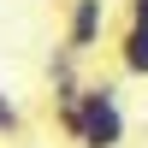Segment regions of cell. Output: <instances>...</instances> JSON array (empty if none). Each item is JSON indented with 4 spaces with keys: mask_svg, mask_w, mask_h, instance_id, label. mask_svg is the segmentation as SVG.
I'll return each instance as SVG.
<instances>
[{
    "mask_svg": "<svg viewBox=\"0 0 148 148\" xmlns=\"http://www.w3.org/2000/svg\"><path fill=\"white\" fill-rule=\"evenodd\" d=\"M113 53H119V71H125V77H148V24H130L125 18Z\"/></svg>",
    "mask_w": 148,
    "mask_h": 148,
    "instance_id": "3957f363",
    "label": "cell"
},
{
    "mask_svg": "<svg viewBox=\"0 0 148 148\" xmlns=\"http://www.w3.org/2000/svg\"><path fill=\"white\" fill-rule=\"evenodd\" d=\"M77 148H125V101L113 83H83L77 101Z\"/></svg>",
    "mask_w": 148,
    "mask_h": 148,
    "instance_id": "6da1fadb",
    "label": "cell"
},
{
    "mask_svg": "<svg viewBox=\"0 0 148 148\" xmlns=\"http://www.w3.org/2000/svg\"><path fill=\"white\" fill-rule=\"evenodd\" d=\"M107 18H113L107 0H65V47L77 59H89L101 47V36H107Z\"/></svg>",
    "mask_w": 148,
    "mask_h": 148,
    "instance_id": "7a4b0ae2",
    "label": "cell"
},
{
    "mask_svg": "<svg viewBox=\"0 0 148 148\" xmlns=\"http://www.w3.org/2000/svg\"><path fill=\"white\" fill-rule=\"evenodd\" d=\"M125 18L130 24H148V0H125Z\"/></svg>",
    "mask_w": 148,
    "mask_h": 148,
    "instance_id": "8992f818",
    "label": "cell"
},
{
    "mask_svg": "<svg viewBox=\"0 0 148 148\" xmlns=\"http://www.w3.org/2000/svg\"><path fill=\"white\" fill-rule=\"evenodd\" d=\"M53 83H77V53H71L65 42L47 53V89H53Z\"/></svg>",
    "mask_w": 148,
    "mask_h": 148,
    "instance_id": "277c9868",
    "label": "cell"
},
{
    "mask_svg": "<svg viewBox=\"0 0 148 148\" xmlns=\"http://www.w3.org/2000/svg\"><path fill=\"white\" fill-rule=\"evenodd\" d=\"M0 136H6V142L24 136V107L12 101V95H0Z\"/></svg>",
    "mask_w": 148,
    "mask_h": 148,
    "instance_id": "5b68a950",
    "label": "cell"
}]
</instances>
